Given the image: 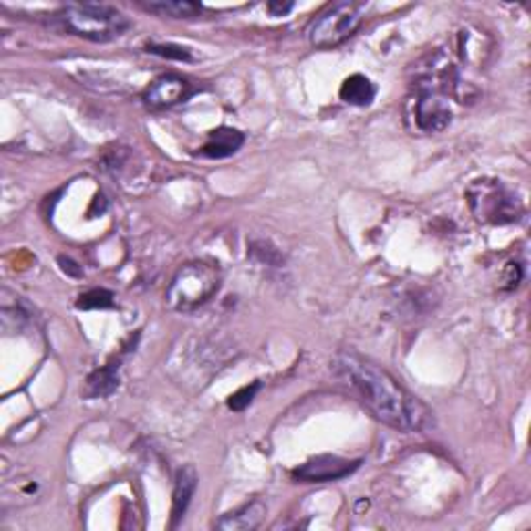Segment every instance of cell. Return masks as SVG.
<instances>
[{
	"label": "cell",
	"instance_id": "1",
	"mask_svg": "<svg viewBox=\"0 0 531 531\" xmlns=\"http://www.w3.org/2000/svg\"><path fill=\"white\" fill-rule=\"evenodd\" d=\"M337 380L368 411L399 432H423L434 426V413L397 378L358 351L343 349L332 359Z\"/></svg>",
	"mask_w": 531,
	"mask_h": 531
},
{
	"label": "cell",
	"instance_id": "2",
	"mask_svg": "<svg viewBox=\"0 0 531 531\" xmlns=\"http://www.w3.org/2000/svg\"><path fill=\"white\" fill-rule=\"evenodd\" d=\"M52 26L58 32L83 37L89 42H112L123 36L131 21L110 5H67L52 15Z\"/></svg>",
	"mask_w": 531,
	"mask_h": 531
},
{
	"label": "cell",
	"instance_id": "3",
	"mask_svg": "<svg viewBox=\"0 0 531 531\" xmlns=\"http://www.w3.org/2000/svg\"><path fill=\"white\" fill-rule=\"evenodd\" d=\"M220 289V272L214 264L189 262L181 266L166 289V303L174 312L192 314L208 303Z\"/></svg>",
	"mask_w": 531,
	"mask_h": 531
},
{
	"label": "cell",
	"instance_id": "4",
	"mask_svg": "<svg viewBox=\"0 0 531 531\" xmlns=\"http://www.w3.org/2000/svg\"><path fill=\"white\" fill-rule=\"evenodd\" d=\"M467 203L472 214L484 224L519 223L526 214L519 195L498 179L474 181L467 189Z\"/></svg>",
	"mask_w": 531,
	"mask_h": 531
},
{
	"label": "cell",
	"instance_id": "5",
	"mask_svg": "<svg viewBox=\"0 0 531 531\" xmlns=\"http://www.w3.org/2000/svg\"><path fill=\"white\" fill-rule=\"evenodd\" d=\"M363 21L361 3H335L318 15L307 29L309 44L316 48H335L358 32Z\"/></svg>",
	"mask_w": 531,
	"mask_h": 531
},
{
	"label": "cell",
	"instance_id": "6",
	"mask_svg": "<svg viewBox=\"0 0 531 531\" xmlns=\"http://www.w3.org/2000/svg\"><path fill=\"white\" fill-rule=\"evenodd\" d=\"M409 119L413 120V129L420 133L444 131L453 120L449 98L426 92V89H413V98L409 100Z\"/></svg>",
	"mask_w": 531,
	"mask_h": 531
},
{
	"label": "cell",
	"instance_id": "7",
	"mask_svg": "<svg viewBox=\"0 0 531 531\" xmlns=\"http://www.w3.org/2000/svg\"><path fill=\"white\" fill-rule=\"evenodd\" d=\"M359 465L361 459L349 461L343 457H337V454H318V457L299 465L291 475L295 482L301 484H326L343 480V477L358 472Z\"/></svg>",
	"mask_w": 531,
	"mask_h": 531
},
{
	"label": "cell",
	"instance_id": "8",
	"mask_svg": "<svg viewBox=\"0 0 531 531\" xmlns=\"http://www.w3.org/2000/svg\"><path fill=\"white\" fill-rule=\"evenodd\" d=\"M189 96H192V83L187 79L179 78V75H162V78H158L148 88V92L143 94V102H146L150 109L162 110L171 109L174 104L185 102Z\"/></svg>",
	"mask_w": 531,
	"mask_h": 531
},
{
	"label": "cell",
	"instance_id": "9",
	"mask_svg": "<svg viewBox=\"0 0 531 531\" xmlns=\"http://www.w3.org/2000/svg\"><path fill=\"white\" fill-rule=\"evenodd\" d=\"M197 490V472L193 465H185L177 472V480H174L172 490V508H171V526L177 527L179 521L185 517L192 498Z\"/></svg>",
	"mask_w": 531,
	"mask_h": 531
},
{
	"label": "cell",
	"instance_id": "10",
	"mask_svg": "<svg viewBox=\"0 0 531 531\" xmlns=\"http://www.w3.org/2000/svg\"><path fill=\"white\" fill-rule=\"evenodd\" d=\"M243 141H245V135L237 131V129L220 127L208 135V141L200 148V156L212 158V161L229 158L234 151L241 150Z\"/></svg>",
	"mask_w": 531,
	"mask_h": 531
},
{
	"label": "cell",
	"instance_id": "11",
	"mask_svg": "<svg viewBox=\"0 0 531 531\" xmlns=\"http://www.w3.org/2000/svg\"><path fill=\"white\" fill-rule=\"evenodd\" d=\"M266 517V505L262 500H252V503L237 508L223 519L216 521V527L223 531H252L260 527V523Z\"/></svg>",
	"mask_w": 531,
	"mask_h": 531
},
{
	"label": "cell",
	"instance_id": "12",
	"mask_svg": "<svg viewBox=\"0 0 531 531\" xmlns=\"http://www.w3.org/2000/svg\"><path fill=\"white\" fill-rule=\"evenodd\" d=\"M143 11L169 19H195L202 15V5L192 0H140Z\"/></svg>",
	"mask_w": 531,
	"mask_h": 531
},
{
	"label": "cell",
	"instance_id": "13",
	"mask_svg": "<svg viewBox=\"0 0 531 531\" xmlns=\"http://www.w3.org/2000/svg\"><path fill=\"white\" fill-rule=\"evenodd\" d=\"M117 389H119V363H109V366L89 374L81 392L86 399H104L110 397Z\"/></svg>",
	"mask_w": 531,
	"mask_h": 531
},
{
	"label": "cell",
	"instance_id": "14",
	"mask_svg": "<svg viewBox=\"0 0 531 531\" xmlns=\"http://www.w3.org/2000/svg\"><path fill=\"white\" fill-rule=\"evenodd\" d=\"M376 98V88L366 75L355 73L340 86V100L351 106H370Z\"/></svg>",
	"mask_w": 531,
	"mask_h": 531
},
{
	"label": "cell",
	"instance_id": "15",
	"mask_svg": "<svg viewBox=\"0 0 531 531\" xmlns=\"http://www.w3.org/2000/svg\"><path fill=\"white\" fill-rule=\"evenodd\" d=\"M112 306H115V295L106 289H92L83 293L78 301L79 309H104Z\"/></svg>",
	"mask_w": 531,
	"mask_h": 531
},
{
	"label": "cell",
	"instance_id": "16",
	"mask_svg": "<svg viewBox=\"0 0 531 531\" xmlns=\"http://www.w3.org/2000/svg\"><path fill=\"white\" fill-rule=\"evenodd\" d=\"M260 389H262L260 382H252L249 386H243L241 390L234 392L229 399V407L233 409V411H243V409H247L254 403L255 394L260 392Z\"/></svg>",
	"mask_w": 531,
	"mask_h": 531
},
{
	"label": "cell",
	"instance_id": "17",
	"mask_svg": "<svg viewBox=\"0 0 531 531\" xmlns=\"http://www.w3.org/2000/svg\"><path fill=\"white\" fill-rule=\"evenodd\" d=\"M148 52L164 58H177V60H192V55H189L187 48L181 47H172V44H150Z\"/></svg>",
	"mask_w": 531,
	"mask_h": 531
},
{
	"label": "cell",
	"instance_id": "18",
	"mask_svg": "<svg viewBox=\"0 0 531 531\" xmlns=\"http://www.w3.org/2000/svg\"><path fill=\"white\" fill-rule=\"evenodd\" d=\"M293 3H270L268 5V11L272 17H285L286 13H291L293 11Z\"/></svg>",
	"mask_w": 531,
	"mask_h": 531
},
{
	"label": "cell",
	"instance_id": "19",
	"mask_svg": "<svg viewBox=\"0 0 531 531\" xmlns=\"http://www.w3.org/2000/svg\"><path fill=\"white\" fill-rule=\"evenodd\" d=\"M58 264H60V268H63V272H67V275H71V276H81L83 272L78 264H75L73 260H69V257H58Z\"/></svg>",
	"mask_w": 531,
	"mask_h": 531
}]
</instances>
